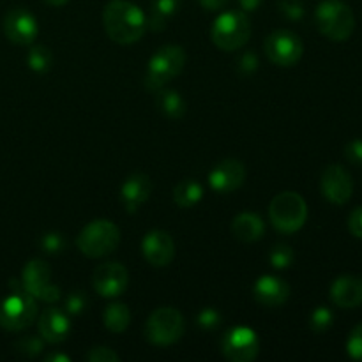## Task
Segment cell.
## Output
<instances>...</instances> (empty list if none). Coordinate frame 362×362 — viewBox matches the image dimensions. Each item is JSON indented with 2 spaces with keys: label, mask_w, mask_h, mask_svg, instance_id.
Returning a JSON list of instances; mask_svg holds the SVG:
<instances>
[{
  "label": "cell",
  "mask_w": 362,
  "mask_h": 362,
  "mask_svg": "<svg viewBox=\"0 0 362 362\" xmlns=\"http://www.w3.org/2000/svg\"><path fill=\"white\" fill-rule=\"evenodd\" d=\"M258 67V57L257 53L246 52L244 55H240L239 64H237V69L243 74H253Z\"/></svg>",
  "instance_id": "cell-36"
},
{
  "label": "cell",
  "mask_w": 362,
  "mask_h": 362,
  "mask_svg": "<svg viewBox=\"0 0 362 362\" xmlns=\"http://www.w3.org/2000/svg\"><path fill=\"white\" fill-rule=\"evenodd\" d=\"M87 304H88L87 296L81 292H78V290H74V292H71L69 296L66 297V313L76 317V315L83 313L85 308H87Z\"/></svg>",
  "instance_id": "cell-31"
},
{
  "label": "cell",
  "mask_w": 362,
  "mask_h": 362,
  "mask_svg": "<svg viewBox=\"0 0 362 362\" xmlns=\"http://www.w3.org/2000/svg\"><path fill=\"white\" fill-rule=\"evenodd\" d=\"M269 260H271V265L274 269H279V271L288 269L293 262V250L288 244H278L269 253Z\"/></svg>",
  "instance_id": "cell-28"
},
{
  "label": "cell",
  "mask_w": 362,
  "mask_h": 362,
  "mask_svg": "<svg viewBox=\"0 0 362 362\" xmlns=\"http://www.w3.org/2000/svg\"><path fill=\"white\" fill-rule=\"evenodd\" d=\"M127 281H129V274L122 264L106 262L95 269L92 286L101 297L112 299V297H119L120 293L126 292Z\"/></svg>",
  "instance_id": "cell-13"
},
{
  "label": "cell",
  "mask_w": 362,
  "mask_h": 362,
  "mask_svg": "<svg viewBox=\"0 0 362 362\" xmlns=\"http://www.w3.org/2000/svg\"><path fill=\"white\" fill-rule=\"evenodd\" d=\"M37 331L45 343H49V345H59V343L66 341L71 331V322L66 311L55 306L46 308L39 317Z\"/></svg>",
  "instance_id": "cell-17"
},
{
  "label": "cell",
  "mask_w": 362,
  "mask_h": 362,
  "mask_svg": "<svg viewBox=\"0 0 362 362\" xmlns=\"http://www.w3.org/2000/svg\"><path fill=\"white\" fill-rule=\"evenodd\" d=\"M262 2L264 0H239V6L240 11H244V13H253L262 6Z\"/></svg>",
  "instance_id": "cell-40"
},
{
  "label": "cell",
  "mask_w": 362,
  "mask_h": 362,
  "mask_svg": "<svg viewBox=\"0 0 362 362\" xmlns=\"http://www.w3.org/2000/svg\"><path fill=\"white\" fill-rule=\"evenodd\" d=\"M46 4H49V6H57V7H60V6H66L67 2H69V0H45Z\"/></svg>",
  "instance_id": "cell-42"
},
{
  "label": "cell",
  "mask_w": 362,
  "mask_h": 362,
  "mask_svg": "<svg viewBox=\"0 0 362 362\" xmlns=\"http://www.w3.org/2000/svg\"><path fill=\"white\" fill-rule=\"evenodd\" d=\"M278 7L283 16L288 20L297 21L304 16V4L300 0H279Z\"/></svg>",
  "instance_id": "cell-32"
},
{
  "label": "cell",
  "mask_w": 362,
  "mask_h": 362,
  "mask_svg": "<svg viewBox=\"0 0 362 362\" xmlns=\"http://www.w3.org/2000/svg\"><path fill=\"white\" fill-rule=\"evenodd\" d=\"M180 0H152L151 13L147 16V28L161 32L168 27L170 20L179 11Z\"/></svg>",
  "instance_id": "cell-22"
},
{
  "label": "cell",
  "mask_w": 362,
  "mask_h": 362,
  "mask_svg": "<svg viewBox=\"0 0 362 362\" xmlns=\"http://www.w3.org/2000/svg\"><path fill=\"white\" fill-rule=\"evenodd\" d=\"M87 361L88 362H119L120 357L117 356L112 349H106V346H94V349L88 350Z\"/></svg>",
  "instance_id": "cell-35"
},
{
  "label": "cell",
  "mask_w": 362,
  "mask_h": 362,
  "mask_svg": "<svg viewBox=\"0 0 362 362\" xmlns=\"http://www.w3.org/2000/svg\"><path fill=\"white\" fill-rule=\"evenodd\" d=\"M202 197H204V187L193 179L182 180L173 189V202L182 209H191L198 205Z\"/></svg>",
  "instance_id": "cell-24"
},
{
  "label": "cell",
  "mask_w": 362,
  "mask_h": 362,
  "mask_svg": "<svg viewBox=\"0 0 362 362\" xmlns=\"http://www.w3.org/2000/svg\"><path fill=\"white\" fill-rule=\"evenodd\" d=\"M103 322H105V327L108 329L110 332L120 334V332L126 331L131 324L129 308L122 303L110 304L105 310V315H103Z\"/></svg>",
  "instance_id": "cell-25"
},
{
  "label": "cell",
  "mask_w": 362,
  "mask_h": 362,
  "mask_svg": "<svg viewBox=\"0 0 362 362\" xmlns=\"http://www.w3.org/2000/svg\"><path fill=\"white\" fill-rule=\"evenodd\" d=\"M264 49L267 59L279 67H292L303 59L304 45L297 34L290 30H276L265 39Z\"/></svg>",
  "instance_id": "cell-9"
},
{
  "label": "cell",
  "mask_w": 362,
  "mask_h": 362,
  "mask_svg": "<svg viewBox=\"0 0 362 362\" xmlns=\"http://www.w3.org/2000/svg\"><path fill=\"white\" fill-rule=\"evenodd\" d=\"M346 352L354 361H362V324L352 329L346 341Z\"/></svg>",
  "instance_id": "cell-30"
},
{
  "label": "cell",
  "mask_w": 362,
  "mask_h": 362,
  "mask_svg": "<svg viewBox=\"0 0 362 362\" xmlns=\"http://www.w3.org/2000/svg\"><path fill=\"white\" fill-rule=\"evenodd\" d=\"M152 194V182L145 173H133L120 187V200L129 214H134Z\"/></svg>",
  "instance_id": "cell-19"
},
{
  "label": "cell",
  "mask_w": 362,
  "mask_h": 362,
  "mask_svg": "<svg viewBox=\"0 0 362 362\" xmlns=\"http://www.w3.org/2000/svg\"><path fill=\"white\" fill-rule=\"evenodd\" d=\"M186 64V52L175 45L161 46L148 60L147 74H145V87L147 90H159L168 81H172Z\"/></svg>",
  "instance_id": "cell-7"
},
{
  "label": "cell",
  "mask_w": 362,
  "mask_h": 362,
  "mask_svg": "<svg viewBox=\"0 0 362 362\" xmlns=\"http://www.w3.org/2000/svg\"><path fill=\"white\" fill-rule=\"evenodd\" d=\"M184 317L179 310L161 306L151 313L145 324V338L156 346H170L179 341L184 334Z\"/></svg>",
  "instance_id": "cell-8"
},
{
  "label": "cell",
  "mask_w": 362,
  "mask_h": 362,
  "mask_svg": "<svg viewBox=\"0 0 362 362\" xmlns=\"http://www.w3.org/2000/svg\"><path fill=\"white\" fill-rule=\"evenodd\" d=\"M331 300L343 310H354L362 304V278L354 274H343L331 285Z\"/></svg>",
  "instance_id": "cell-18"
},
{
  "label": "cell",
  "mask_w": 362,
  "mask_h": 362,
  "mask_svg": "<svg viewBox=\"0 0 362 362\" xmlns=\"http://www.w3.org/2000/svg\"><path fill=\"white\" fill-rule=\"evenodd\" d=\"M332 322H334V315L329 308L320 306L311 313L310 317V327L311 331L317 332V334H324L325 331L332 327Z\"/></svg>",
  "instance_id": "cell-27"
},
{
  "label": "cell",
  "mask_w": 362,
  "mask_h": 362,
  "mask_svg": "<svg viewBox=\"0 0 362 362\" xmlns=\"http://www.w3.org/2000/svg\"><path fill=\"white\" fill-rule=\"evenodd\" d=\"M349 230L354 237L362 239V205L354 209L349 216Z\"/></svg>",
  "instance_id": "cell-38"
},
{
  "label": "cell",
  "mask_w": 362,
  "mask_h": 362,
  "mask_svg": "<svg viewBox=\"0 0 362 362\" xmlns=\"http://www.w3.org/2000/svg\"><path fill=\"white\" fill-rule=\"evenodd\" d=\"M253 296L262 306L279 308L288 300L290 286L276 276H262L253 286Z\"/></svg>",
  "instance_id": "cell-20"
},
{
  "label": "cell",
  "mask_w": 362,
  "mask_h": 362,
  "mask_svg": "<svg viewBox=\"0 0 362 362\" xmlns=\"http://www.w3.org/2000/svg\"><path fill=\"white\" fill-rule=\"evenodd\" d=\"M52 52L42 45L32 46L30 52H28L27 55V64L34 73H46V71H49V67H52Z\"/></svg>",
  "instance_id": "cell-26"
},
{
  "label": "cell",
  "mask_w": 362,
  "mask_h": 362,
  "mask_svg": "<svg viewBox=\"0 0 362 362\" xmlns=\"http://www.w3.org/2000/svg\"><path fill=\"white\" fill-rule=\"evenodd\" d=\"M4 34L11 42L28 46L35 41L39 34L37 20L30 11L23 7H14L4 16Z\"/></svg>",
  "instance_id": "cell-12"
},
{
  "label": "cell",
  "mask_w": 362,
  "mask_h": 362,
  "mask_svg": "<svg viewBox=\"0 0 362 362\" xmlns=\"http://www.w3.org/2000/svg\"><path fill=\"white\" fill-rule=\"evenodd\" d=\"M46 362H71V357L66 354H49L45 357Z\"/></svg>",
  "instance_id": "cell-41"
},
{
  "label": "cell",
  "mask_w": 362,
  "mask_h": 362,
  "mask_svg": "<svg viewBox=\"0 0 362 362\" xmlns=\"http://www.w3.org/2000/svg\"><path fill=\"white\" fill-rule=\"evenodd\" d=\"M251 37L250 18L244 11H225L216 18L211 28V39L223 52H237Z\"/></svg>",
  "instance_id": "cell-4"
},
{
  "label": "cell",
  "mask_w": 362,
  "mask_h": 362,
  "mask_svg": "<svg viewBox=\"0 0 362 362\" xmlns=\"http://www.w3.org/2000/svg\"><path fill=\"white\" fill-rule=\"evenodd\" d=\"M246 180V166L237 159H225L218 163L209 173V186L219 194L233 193Z\"/></svg>",
  "instance_id": "cell-15"
},
{
  "label": "cell",
  "mask_w": 362,
  "mask_h": 362,
  "mask_svg": "<svg viewBox=\"0 0 362 362\" xmlns=\"http://www.w3.org/2000/svg\"><path fill=\"white\" fill-rule=\"evenodd\" d=\"M198 2L207 11H221L223 7L228 6L230 0H198Z\"/></svg>",
  "instance_id": "cell-39"
},
{
  "label": "cell",
  "mask_w": 362,
  "mask_h": 362,
  "mask_svg": "<svg viewBox=\"0 0 362 362\" xmlns=\"http://www.w3.org/2000/svg\"><path fill=\"white\" fill-rule=\"evenodd\" d=\"M322 194L334 205H345L352 198L354 180L341 165H329L320 179Z\"/></svg>",
  "instance_id": "cell-14"
},
{
  "label": "cell",
  "mask_w": 362,
  "mask_h": 362,
  "mask_svg": "<svg viewBox=\"0 0 362 362\" xmlns=\"http://www.w3.org/2000/svg\"><path fill=\"white\" fill-rule=\"evenodd\" d=\"M39 244H41V247H42V251H45V253L57 255V253H60L64 247H66V239H64L62 233L48 232V233H45V235L41 237Z\"/></svg>",
  "instance_id": "cell-29"
},
{
  "label": "cell",
  "mask_w": 362,
  "mask_h": 362,
  "mask_svg": "<svg viewBox=\"0 0 362 362\" xmlns=\"http://www.w3.org/2000/svg\"><path fill=\"white\" fill-rule=\"evenodd\" d=\"M103 25L112 41L119 45H133L144 37L147 30V16L140 7L127 0H112L103 11Z\"/></svg>",
  "instance_id": "cell-1"
},
{
  "label": "cell",
  "mask_w": 362,
  "mask_h": 362,
  "mask_svg": "<svg viewBox=\"0 0 362 362\" xmlns=\"http://www.w3.org/2000/svg\"><path fill=\"white\" fill-rule=\"evenodd\" d=\"M13 290L0 300V327L9 332H20L30 327L37 317L35 299L16 281L11 283Z\"/></svg>",
  "instance_id": "cell-2"
},
{
  "label": "cell",
  "mask_w": 362,
  "mask_h": 362,
  "mask_svg": "<svg viewBox=\"0 0 362 362\" xmlns=\"http://www.w3.org/2000/svg\"><path fill=\"white\" fill-rule=\"evenodd\" d=\"M317 27L331 41L343 42L354 34L356 16L349 4L343 0H324L315 11Z\"/></svg>",
  "instance_id": "cell-3"
},
{
  "label": "cell",
  "mask_w": 362,
  "mask_h": 362,
  "mask_svg": "<svg viewBox=\"0 0 362 362\" xmlns=\"http://www.w3.org/2000/svg\"><path fill=\"white\" fill-rule=\"evenodd\" d=\"M49 265L42 260H30L21 272V285L34 299H41L42 303L55 304L60 299V288L49 283Z\"/></svg>",
  "instance_id": "cell-10"
},
{
  "label": "cell",
  "mask_w": 362,
  "mask_h": 362,
  "mask_svg": "<svg viewBox=\"0 0 362 362\" xmlns=\"http://www.w3.org/2000/svg\"><path fill=\"white\" fill-rule=\"evenodd\" d=\"M16 346L21 354H25V356L35 357L42 349H45V339H39L37 336H27V338L20 339Z\"/></svg>",
  "instance_id": "cell-34"
},
{
  "label": "cell",
  "mask_w": 362,
  "mask_h": 362,
  "mask_svg": "<svg viewBox=\"0 0 362 362\" xmlns=\"http://www.w3.org/2000/svg\"><path fill=\"white\" fill-rule=\"evenodd\" d=\"M264 219L255 212H243L232 223V233L240 243H257L264 235Z\"/></svg>",
  "instance_id": "cell-21"
},
{
  "label": "cell",
  "mask_w": 362,
  "mask_h": 362,
  "mask_svg": "<svg viewBox=\"0 0 362 362\" xmlns=\"http://www.w3.org/2000/svg\"><path fill=\"white\" fill-rule=\"evenodd\" d=\"M141 251L144 257L152 267H166L173 262L175 257V243L170 233L163 230H152L141 240Z\"/></svg>",
  "instance_id": "cell-16"
},
{
  "label": "cell",
  "mask_w": 362,
  "mask_h": 362,
  "mask_svg": "<svg viewBox=\"0 0 362 362\" xmlns=\"http://www.w3.org/2000/svg\"><path fill=\"white\" fill-rule=\"evenodd\" d=\"M269 219L281 233H296L308 219V205L296 191H283L269 205Z\"/></svg>",
  "instance_id": "cell-5"
},
{
  "label": "cell",
  "mask_w": 362,
  "mask_h": 362,
  "mask_svg": "<svg viewBox=\"0 0 362 362\" xmlns=\"http://www.w3.org/2000/svg\"><path fill=\"white\" fill-rule=\"evenodd\" d=\"M345 158L352 165H362V140L357 138V140H352L350 144H346Z\"/></svg>",
  "instance_id": "cell-37"
},
{
  "label": "cell",
  "mask_w": 362,
  "mask_h": 362,
  "mask_svg": "<svg viewBox=\"0 0 362 362\" xmlns=\"http://www.w3.org/2000/svg\"><path fill=\"white\" fill-rule=\"evenodd\" d=\"M223 356L232 362H251L258 357L260 341L257 332L246 325H239L223 336L221 341Z\"/></svg>",
  "instance_id": "cell-11"
},
{
  "label": "cell",
  "mask_w": 362,
  "mask_h": 362,
  "mask_svg": "<svg viewBox=\"0 0 362 362\" xmlns=\"http://www.w3.org/2000/svg\"><path fill=\"white\" fill-rule=\"evenodd\" d=\"M120 244V230L108 219L90 221L80 232L76 247L88 258H101L113 253Z\"/></svg>",
  "instance_id": "cell-6"
},
{
  "label": "cell",
  "mask_w": 362,
  "mask_h": 362,
  "mask_svg": "<svg viewBox=\"0 0 362 362\" xmlns=\"http://www.w3.org/2000/svg\"><path fill=\"white\" fill-rule=\"evenodd\" d=\"M156 105L163 115L172 120L182 119L186 113V101L179 92L172 90V88H159L158 95H156Z\"/></svg>",
  "instance_id": "cell-23"
},
{
  "label": "cell",
  "mask_w": 362,
  "mask_h": 362,
  "mask_svg": "<svg viewBox=\"0 0 362 362\" xmlns=\"http://www.w3.org/2000/svg\"><path fill=\"white\" fill-rule=\"evenodd\" d=\"M219 324H221V315L212 310V308H204L198 313V325L205 331H214V329L219 327Z\"/></svg>",
  "instance_id": "cell-33"
}]
</instances>
